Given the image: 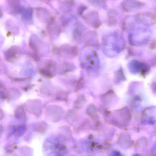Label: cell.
<instances>
[{"instance_id":"cell-1","label":"cell","mask_w":156,"mask_h":156,"mask_svg":"<svg viewBox=\"0 0 156 156\" xmlns=\"http://www.w3.org/2000/svg\"><path fill=\"white\" fill-rule=\"evenodd\" d=\"M25 108L30 113L37 116H39L42 113V102L37 99L29 100L26 103Z\"/></svg>"},{"instance_id":"cell-2","label":"cell","mask_w":156,"mask_h":156,"mask_svg":"<svg viewBox=\"0 0 156 156\" xmlns=\"http://www.w3.org/2000/svg\"><path fill=\"white\" fill-rule=\"evenodd\" d=\"M18 48L15 46H13L7 49L4 56L6 61L9 62H13L16 59L18 56Z\"/></svg>"},{"instance_id":"cell-3","label":"cell","mask_w":156,"mask_h":156,"mask_svg":"<svg viewBox=\"0 0 156 156\" xmlns=\"http://www.w3.org/2000/svg\"><path fill=\"white\" fill-rule=\"evenodd\" d=\"M40 45L41 43L38 37L35 34L32 35L29 39V46L31 49L35 53H38L40 49Z\"/></svg>"},{"instance_id":"cell-4","label":"cell","mask_w":156,"mask_h":156,"mask_svg":"<svg viewBox=\"0 0 156 156\" xmlns=\"http://www.w3.org/2000/svg\"><path fill=\"white\" fill-rule=\"evenodd\" d=\"M14 115L15 117L19 121H23V122L26 121V115L23 106H19L16 108L15 111Z\"/></svg>"},{"instance_id":"cell-5","label":"cell","mask_w":156,"mask_h":156,"mask_svg":"<svg viewBox=\"0 0 156 156\" xmlns=\"http://www.w3.org/2000/svg\"><path fill=\"white\" fill-rule=\"evenodd\" d=\"M47 125L45 122H38L36 123L34 126V129L35 132L39 134L45 133Z\"/></svg>"},{"instance_id":"cell-6","label":"cell","mask_w":156,"mask_h":156,"mask_svg":"<svg viewBox=\"0 0 156 156\" xmlns=\"http://www.w3.org/2000/svg\"><path fill=\"white\" fill-rule=\"evenodd\" d=\"M37 17L38 18V20H40L41 22H46L48 20L49 17L48 12L45 9L42 8H38L37 10Z\"/></svg>"},{"instance_id":"cell-7","label":"cell","mask_w":156,"mask_h":156,"mask_svg":"<svg viewBox=\"0 0 156 156\" xmlns=\"http://www.w3.org/2000/svg\"><path fill=\"white\" fill-rule=\"evenodd\" d=\"M26 130V126L25 125H21L15 129L14 134L16 136L20 137L23 136Z\"/></svg>"},{"instance_id":"cell-8","label":"cell","mask_w":156,"mask_h":156,"mask_svg":"<svg viewBox=\"0 0 156 156\" xmlns=\"http://www.w3.org/2000/svg\"><path fill=\"white\" fill-rule=\"evenodd\" d=\"M8 92V97H10L11 99H16L20 97L21 93L19 91L16 89H12Z\"/></svg>"},{"instance_id":"cell-9","label":"cell","mask_w":156,"mask_h":156,"mask_svg":"<svg viewBox=\"0 0 156 156\" xmlns=\"http://www.w3.org/2000/svg\"><path fill=\"white\" fill-rule=\"evenodd\" d=\"M33 11L31 8H28L25 10L22 15V17L25 20H30L32 18Z\"/></svg>"},{"instance_id":"cell-10","label":"cell","mask_w":156,"mask_h":156,"mask_svg":"<svg viewBox=\"0 0 156 156\" xmlns=\"http://www.w3.org/2000/svg\"><path fill=\"white\" fill-rule=\"evenodd\" d=\"M16 146L12 145L7 147V148H6V150L7 151V153H11L13 152V151L16 149Z\"/></svg>"},{"instance_id":"cell-11","label":"cell","mask_w":156,"mask_h":156,"mask_svg":"<svg viewBox=\"0 0 156 156\" xmlns=\"http://www.w3.org/2000/svg\"><path fill=\"white\" fill-rule=\"evenodd\" d=\"M4 117V113L2 109H0V121H2Z\"/></svg>"},{"instance_id":"cell-12","label":"cell","mask_w":156,"mask_h":156,"mask_svg":"<svg viewBox=\"0 0 156 156\" xmlns=\"http://www.w3.org/2000/svg\"><path fill=\"white\" fill-rule=\"evenodd\" d=\"M3 133V128L2 125L0 124V139L2 136Z\"/></svg>"},{"instance_id":"cell-13","label":"cell","mask_w":156,"mask_h":156,"mask_svg":"<svg viewBox=\"0 0 156 156\" xmlns=\"http://www.w3.org/2000/svg\"><path fill=\"white\" fill-rule=\"evenodd\" d=\"M3 16V12H2V10H1V8H0V18L2 16Z\"/></svg>"},{"instance_id":"cell-14","label":"cell","mask_w":156,"mask_h":156,"mask_svg":"<svg viewBox=\"0 0 156 156\" xmlns=\"http://www.w3.org/2000/svg\"><path fill=\"white\" fill-rule=\"evenodd\" d=\"M3 87V83L0 80V89H2Z\"/></svg>"}]
</instances>
